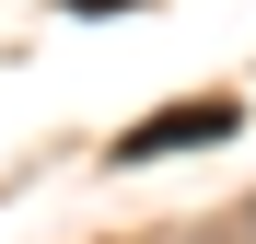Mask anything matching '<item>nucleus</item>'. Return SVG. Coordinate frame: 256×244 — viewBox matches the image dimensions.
Returning a JSON list of instances; mask_svg holds the SVG:
<instances>
[{
  "instance_id": "f257e3e1",
  "label": "nucleus",
  "mask_w": 256,
  "mask_h": 244,
  "mask_svg": "<svg viewBox=\"0 0 256 244\" xmlns=\"http://www.w3.org/2000/svg\"><path fill=\"white\" fill-rule=\"evenodd\" d=\"M222 128H233V93H210V105H163V116H140V128H116V163L198 151V140H222Z\"/></svg>"
},
{
  "instance_id": "f03ea898",
  "label": "nucleus",
  "mask_w": 256,
  "mask_h": 244,
  "mask_svg": "<svg viewBox=\"0 0 256 244\" xmlns=\"http://www.w3.org/2000/svg\"><path fill=\"white\" fill-rule=\"evenodd\" d=\"M70 12H128V0H70Z\"/></svg>"
}]
</instances>
